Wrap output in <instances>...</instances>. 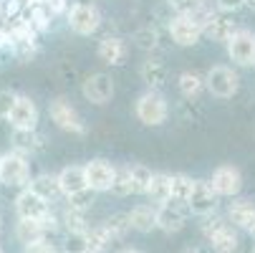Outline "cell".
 I'll return each instance as SVG.
<instances>
[{
	"label": "cell",
	"mask_w": 255,
	"mask_h": 253,
	"mask_svg": "<svg viewBox=\"0 0 255 253\" xmlns=\"http://www.w3.org/2000/svg\"><path fill=\"white\" fill-rule=\"evenodd\" d=\"M114 91H117V89H114V79L109 76V74H104V71L86 76V81L81 84V94H84V99L91 101V104H96V106L109 104V101L114 99Z\"/></svg>",
	"instance_id": "8fae6325"
},
{
	"label": "cell",
	"mask_w": 255,
	"mask_h": 253,
	"mask_svg": "<svg viewBox=\"0 0 255 253\" xmlns=\"http://www.w3.org/2000/svg\"><path fill=\"white\" fill-rule=\"evenodd\" d=\"M129 215V223H131V231H139V233H152L157 228V208L154 205H147V203H139L131 208Z\"/></svg>",
	"instance_id": "7402d4cb"
},
{
	"label": "cell",
	"mask_w": 255,
	"mask_h": 253,
	"mask_svg": "<svg viewBox=\"0 0 255 253\" xmlns=\"http://www.w3.org/2000/svg\"><path fill=\"white\" fill-rule=\"evenodd\" d=\"M15 213H18V221H46L53 210L51 203H46L41 195H35L30 188H25L15 198Z\"/></svg>",
	"instance_id": "9c48e42d"
},
{
	"label": "cell",
	"mask_w": 255,
	"mask_h": 253,
	"mask_svg": "<svg viewBox=\"0 0 255 253\" xmlns=\"http://www.w3.org/2000/svg\"><path fill=\"white\" fill-rule=\"evenodd\" d=\"M48 117L63 132H71V134H84L86 132V124H84L81 114L76 112V106L71 104L66 96H56L48 104Z\"/></svg>",
	"instance_id": "3957f363"
},
{
	"label": "cell",
	"mask_w": 255,
	"mask_h": 253,
	"mask_svg": "<svg viewBox=\"0 0 255 253\" xmlns=\"http://www.w3.org/2000/svg\"><path fill=\"white\" fill-rule=\"evenodd\" d=\"M228 56L238 66H255V33L238 28L228 38Z\"/></svg>",
	"instance_id": "52a82bcc"
},
{
	"label": "cell",
	"mask_w": 255,
	"mask_h": 253,
	"mask_svg": "<svg viewBox=\"0 0 255 253\" xmlns=\"http://www.w3.org/2000/svg\"><path fill=\"white\" fill-rule=\"evenodd\" d=\"M210 188L217 198H235L243 190V175L235 165H220L210 177Z\"/></svg>",
	"instance_id": "ba28073f"
},
{
	"label": "cell",
	"mask_w": 255,
	"mask_h": 253,
	"mask_svg": "<svg viewBox=\"0 0 255 253\" xmlns=\"http://www.w3.org/2000/svg\"><path fill=\"white\" fill-rule=\"evenodd\" d=\"M144 195L154 203V208L164 205L169 200V175L154 172L152 175V183H149V188H147V193H144Z\"/></svg>",
	"instance_id": "d4e9b609"
},
{
	"label": "cell",
	"mask_w": 255,
	"mask_h": 253,
	"mask_svg": "<svg viewBox=\"0 0 255 253\" xmlns=\"http://www.w3.org/2000/svg\"><path fill=\"white\" fill-rule=\"evenodd\" d=\"M23 253H58L51 241H38V243H28L23 246Z\"/></svg>",
	"instance_id": "d590c367"
},
{
	"label": "cell",
	"mask_w": 255,
	"mask_h": 253,
	"mask_svg": "<svg viewBox=\"0 0 255 253\" xmlns=\"http://www.w3.org/2000/svg\"><path fill=\"white\" fill-rule=\"evenodd\" d=\"M245 5H248L250 10H255V0H245Z\"/></svg>",
	"instance_id": "60d3db41"
},
{
	"label": "cell",
	"mask_w": 255,
	"mask_h": 253,
	"mask_svg": "<svg viewBox=\"0 0 255 253\" xmlns=\"http://www.w3.org/2000/svg\"><path fill=\"white\" fill-rule=\"evenodd\" d=\"M96 53H99V61L106 66H122L127 61L129 48H127L124 38H119V35H106V38H101Z\"/></svg>",
	"instance_id": "e0dca14e"
},
{
	"label": "cell",
	"mask_w": 255,
	"mask_h": 253,
	"mask_svg": "<svg viewBox=\"0 0 255 253\" xmlns=\"http://www.w3.org/2000/svg\"><path fill=\"white\" fill-rule=\"evenodd\" d=\"M66 20H68V28L79 33V35H91L99 30L101 25V13L94 3H74L66 13Z\"/></svg>",
	"instance_id": "8992f818"
},
{
	"label": "cell",
	"mask_w": 255,
	"mask_h": 253,
	"mask_svg": "<svg viewBox=\"0 0 255 253\" xmlns=\"http://www.w3.org/2000/svg\"><path fill=\"white\" fill-rule=\"evenodd\" d=\"M129 175H131V190L136 195H144V193H147V188H149V183H152V175L154 172L147 165H129Z\"/></svg>",
	"instance_id": "f546056e"
},
{
	"label": "cell",
	"mask_w": 255,
	"mask_h": 253,
	"mask_svg": "<svg viewBox=\"0 0 255 253\" xmlns=\"http://www.w3.org/2000/svg\"><path fill=\"white\" fill-rule=\"evenodd\" d=\"M217 203H220V198L215 195L210 183H205V180H195L192 193L187 198V210L200 215V218H210V215L217 210Z\"/></svg>",
	"instance_id": "30bf717a"
},
{
	"label": "cell",
	"mask_w": 255,
	"mask_h": 253,
	"mask_svg": "<svg viewBox=\"0 0 255 253\" xmlns=\"http://www.w3.org/2000/svg\"><path fill=\"white\" fill-rule=\"evenodd\" d=\"M134 43L141 48V51H154L159 46V33L154 25H141L134 30Z\"/></svg>",
	"instance_id": "1f68e13d"
},
{
	"label": "cell",
	"mask_w": 255,
	"mask_h": 253,
	"mask_svg": "<svg viewBox=\"0 0 255 253\" xmlns=\"http://www.w3.org/2000/svg\"><path fill=\"white\" fill-rule=\"evenodd\" d=\"M8 122H10L13 129H25V132L35 129V124H38V106H35V101H33L30 96L18 94Z\"/></svg>",
	"instance_id": "5bb4252c"
},
{
	"label": "cell",
	"mask_w": 255,
	"mask_h": 253,
	"mask_svg": "<svg viewBox=\"0 0 255 253\" xmlns=\"http://www.w3.org/2000/svg\"><path fill=\"white\" fill-rule=\"evenodd\" d=\"M112 190L114 195H119V198H127V195H131L134 190H131V175H129V165H119V167H114V180H112Z\"/></svg>",
	"instance_id": "4dcf8cb0"
},
{
	"label": "cell",
	"mask_w": 255,
	"mask_h": 253,
	"mask_svg": "<svg viewBox=\"0 0 255 253\" xmlns=\"http://www.w3.org/2000/svg\"><path fill=\"white\" fill-rule=\"evenodd\" d=\"M205 86L217 99H230L240 89V76L230 66H212L207 71V76H205Z\"/></svg>",
	"instance_id": "5b68a950"
},
{
	"label": "cell",
	"mask_w": 255,
	"mask_h": 253,
	"mask_svg": "<svg viewBox=\"0 0 255 253\" xmlns=\"http://www.w3.org/2000/svg\"><path fill=\"white\" fill-rule=\"evenodd\" d=\"M28 188L35 193V195H41L46 203H53V200H58L63 193H61V185H58V175H53V172H41V175H35L30 183H28Z\"/></svg>",
	"instance_id": "44dd1931"
},
{
	"label": "cell",
	"mask_w": 255,
	"mask_h": 253,
	"mask_svg": "<svg viewBox=\"0 0 255 253\" xmlns=\"http://www.w3.org/2000/svg\"><path fill=\"white\" fill-rule=\"evenodd\" d=\"M182 253H197L195 248H185V251H182Z\"/></svg>",
	"instance_id": "b9f144b4"
},
{
	"label": "cell",
	"mask_w": 255,
	"mask_h": 253,
	"mask_svg": "<svg viewBox=\"0 0 255 253\" xmlns=\"http://www.w3.org/2000/svg\"><path fill=\"white\" fill-rule=\"evenodd\" d=\"M192 183L195 180L187 177V175H169V200L187 205V198L192 193Z\"/></svg>",
	"instance_id": "4316f807"
},
{
	"label": "cell",
	"mask_w": 255,
	"mask_h": 253,
	"mask_svg": "<svg viewBox=\"0 0 255 253\" xmlns=\"http://www.w3.org/2000/svg\"><path fill=\"white\" fill-rule=\"evenodd\" d=\"M134 114L144 127H159L169 117V104L159 91H147L141 94L134 104Z\"/></svg>",
	"instance_id": "7a4b0ae2"
},
{
	"label": "cell",
	"mask_w": 255,
	"mask_h": 253,
	"mask_svg": "<svg viewBox=\"0 0 255 253\" xmlns=\"http://www.w3.org/2000/svg\"><path fill=\"white\" fill-rule=\"evenodd\" d=\"M94 200H96V193H94V190H84V193H76V195L66 198V208L79 210V213H86V210L94 205Z\"/></svg>",
	"instance_id": "836d02e7"
},
{
	"label": "cell",
	"mask_w": 255,
	"mask_h": 253,
	"mask_svg": "<svg viewBox=\"0 0 255 253\" xmlns=\"http://www.w3.org/2000/svg\"><path fill=\"white\" fill-rule=\"evenodd\" d=\"M58 226L66 228V233H84L89 228L86 223V213H79V210H71V208H63L61 218H58Z\"/></svg>",
	"instance_id": "f1b7e54d"
},
{
	"label": "cell",
	"mask_w": 255,
	"mask_h": 253,
	"mask_svg": "<svg viewBox=\"0 0 255 253\" xmlns=\"http://www.w3.org/2000/svg\"><path fill=\"white\" fill-rule=\"evenodd\" d=\"M202 236L207 238V246L212 248V253H235L240 246L238 228H233L228 218H220V215H212V218L202 223Z\"/></svg>",
	"instance_id": "6da1fadb"
},
{
	"label": "cell",
	"mask_w": 255,
	"mask_h": 253,
	"mask_svg": "<svg viewBox=\"0 0 255 253\" xmlns=\"http://www.w3.org/2000/svg\"><path fill=\"white\" fill-rule=\"evenodd\" d=\"M15 99H18V94L10 91V89H3V91H0V119H8V117H10Z\"/></svg>",
	"instance_id": "e575fe53"
},
{
	"label": "cell",
	"mask_w": 255,
	"mask_h": 253,
	"mask_svg": "<svg viewBox=\"0 0 255 253\" xmlns=\"http://www.w3.org/2000/svg\"><path fill=\"white\" fill-rule=\"evenodd\" d=\"M169 35L177 46H195L202 38V28L190 15H174L169 20Z\"/></svg>",
	"instance_id": "2e32d148"
},
{
	"label": "cell",
	"mask_w": 255,
	"mask_h": 253,
	"mask_svg": "<svg viewBox=\"0 0 255 253\" xmlns=\"http://www.w3.org/2000/svg\"><path fill=\"white\" fill-rule=\"evenodd\" d=\"M117 253H144V251H139V248H122V251H117Z\"/></svg>",
	"instance_id": "f35d334b"
},
{
	"label": "cell",
	"mask_w": 255,
	"mask_h": 253,
	"mask_svg": "<svg viewBox=\"0 0 255 253\" xmlns=\"http://www.w3.org/2000/svg\"><path fill=\"white\" fill-rule=\"evenodd\" d=\"M0 253H5V251H3V248H0Z\"/></svg>",
	"instance_id": "7bdbcfd3"
},
{
	"label": "cell",
	"mask_w": 255,
	"mask_h": 253,
	"mask_svg": "<svg viewBox=\"0 0 255 253\" xmlns=\"http://www.w3.org/2000/svg\"><path fill=\"white\" fill-rule=\"evenodd\" d=\"M250 253H255V248H253V251H250Z\"/></svg>",
	"instance_id": "ee69618b"
},
{
	"label": "cell",
	"mask_w": 255,
	"mask_h": 253,
	"mask_svg": "<svg viewBox=\"0 0 255 253\" xmlns=\"http://www.w3.org/2000/svg\"><path fill=\"white\" fill-rule=\"evenodd\" d=\"M0 228H3V223H0Z\"/></svg>",
	"instance_id": "f6af8a7d"
},
{
	"label": "cell",
	"mask_w": 255,
	"mask_h": 253,
	"mask_svg": "<svg viewBox=\"0 0 255 253\" xmlns=\"http://www.w3.org/2000/svg\"><path fill=\"white\" fill-rule=\"evenodd\" d=\"M187 215H190V210L185 203L167 200L164 205L157 208V228L164 233H179L187 226Z\"/></svg>",
	"instance_id": "7c38bea8"
},
{
	"label": "cell",
	"mask_w": 255,
	"mask_h": 253,
	"mask_svg": "<svg viewBox=\"0 0 255 253\" xmlns=\"http://www.w3.org/2000/svg\"><path fill=\"white\" fill-rule=\"evenodd\" d=\"M238 30V20H233V13H220L212 10L207 20L202 23V35H207L210 41H225Z\"/></svg>",
	"instance_id": "4fadbf2b"
},
{
	"label": "cell",
	"mask_w": 255,
	"mask_h": 253,
	"mask_svg": "<svg viewBox=\"0 0 255 253\" xmlns=\"http://www.w3.org/2000/svg\"><path fill=\"white\" fill-rule=\"evenodd\" d=\"M217 3V10L220 13H235L245 5V0H215Z\"/></svg>",
	"instance_id": "8d00e7d4"
},
{
	"label": "cell",
	"mask_w": 255,
	"mask_h": 253,
	"mask_svg": "<svg viewBox=\"0 0 255 253\" xmlns=\"http://www.w3.org/2000/svg\"><path fill=\"white\" fill-rule=\"evenodd\" d=\"M104 228L112 233L114 241H122L131 233V223H129V215L127 213H114V215H109V218L104 221Z\"/></svg>",
	"instance_id": "83f0119b"
},
{
	"label": "cell",
	"mask_w": 255,
	"mask_h": 253,
	"mask_svg": "<svg viewBox=\"0 0 255 253\" xmlns=\"http://www.w3.org/2000/svg\"><path fill=\"white\" fill-rule=\"evenodd\" d=\"M253 221H255V203H253V200L235 198V200L228 205V223H230L233 228L248 231Z\"/></svg>",
	"instance_id": "d6986e66"
},
{
	"label": "cell",
	"mask_w": 255,
	"mask_h": 253,
	"mask_svg": "<svg viewBox=\"0 0 255 253\" xmlns=\"http://www.w3.org/2000/svg\"><path fill=\"white\" fill-rule=\"evenodd\" d=\"M41 3L48 8V13H51V15L68 13V3H66V0H41Z\"/></svg>",
	"instance_id": "74e56055"
},
{
	"label": "cell",
	"mask_w": 255,
	"mask_h": 253,
	"mask_svg": "<svg viewBox=\"0 0 255 253\" xmlns=\"http://www.w3.org/2000/svg\"><path fill=\"white\" fill-rule=\"evenodd\" d=\"M248 233H250V236H253V238H255V221H253V223H250V228H248Z\"/></svg>",
	"instance_id": "ab89813d"
},
{
	"label": "cell",
	"mask_w": 255,
	"mask_h": 253,
	"mask_svg": "<svg viewBox=\"0 0 255 253\" xmlns=\"http://www.w3.org/2000/svg\"><path fill=\"white\" fill-rule=\"evenodd\" d=\"M58 185H61V193H63L66 198L89 190L84 165H68V167H63V170L58 172Z\"/></svg>",
	"instance_id": "ac0fdd59"
},
{
	"label": "cell",
	"mask_w": 255,
	"mask_h": 253,
	"mask_svg": "<svg viewBox=\"0 0 255 253\" xmlns=\"http://www.w3.org/2000/svg\"><path fill=\"white\" fill-rule=\"evenodd\" d=\"M84 172H86V185L89 190L94 193H106L112 188V180H114V165L106 162V160H91L84 165Z\"/></svg>",
	"instance_id": "9a60e30c"
},
{
	"label": "cell",
	"mask_w": 255,
	"mask_h": 253,
	"mask_svg": "<svg viewBox=\"0 0 255 253\" xmlns=\"http://www.w3.org/2000/svg\"><path fill=\"white\" fill-rule=\"evenodd\" d=\"M141 81L149 86V91H159L164 84H167V76H169V68L167 63H162L159 58H149L141 63Z\"/></svg>",
	"instance_id": "603a6c76"
},
{
	"label": "cell",
	"mask_w": 255,
	"mask_h": 253,
	"mask_svg": "<svg viewBox=\"0 0 255 253\" xmlns=\"http://www.w3.org/2000/svg\"><path fill=\"white\" fill-rule=\"evenodd\" d=\"M61 248H63V253H89L86 231H84V233H66Z\"/></svg>",
	"instance_id": "d6a6232c"
},
{
	"label": "cell",
	"mask_w": 255,
	"mask_h": 253,
	"mask_svg": "<svg viewBox=\"0 0 255 253\" xmlns=\"http://www.w3.org/2000/svg\"><path fill=\"white\" fill-rule=\"evenodd\" d=\"M177 86H179V94L185 99H197L200 91L205 89V79L200 74H195V71H182Z\"/></svg>",
	"instance_id": "484cf974"
},
{
	"label": "cell",
	"mask_w": 255,
	"mask_h": 253,
	"mask_svg": "<svg viewBox=\"0 0 255 253\" xmlns=\"http://www.w3.org/2000/svg\"><path fill=\"white\" fill-rule=\"evenodd\" d=\"M0 183L8 188H23L30 183V165L23 155L18 152H5L0 155Z\"/></svg>",
	"instance_id": "277c9868"
},
{
	"label": "cell",
	"mask_w": 255,
	"mask_h": 253,
	"mask_svg": "<svg viewBox=\"0 0 255 253\" xmlns=\"http://www.w3.org/2000/svg\"><path fill=\"white\" fill-rule=\"evenodd\" d=\"M86 243H89V253H106L109 246L114 243V238L101 223V226H89L86 228Z\"/></svg>",
	"instance_id": "cb8c5ba5"
},
{
	"label": "cell",
	"mask_w": 255,
	"mask_h": 253,
	"mask_svg": "<svg viewBox=\"0 0 255 253\" xmlns=\"http://www.w3.org/2000/svg\"><path fill=\"white\" fill-rule=\"evenodd\" d=\"M10 142H13V152L18 155H35V152H41L43 150V134H38L35 129L25 132V129H13L10 134Z\"/></svg>",
	"instance_id": "ffe728a7"
}]
</instances>
